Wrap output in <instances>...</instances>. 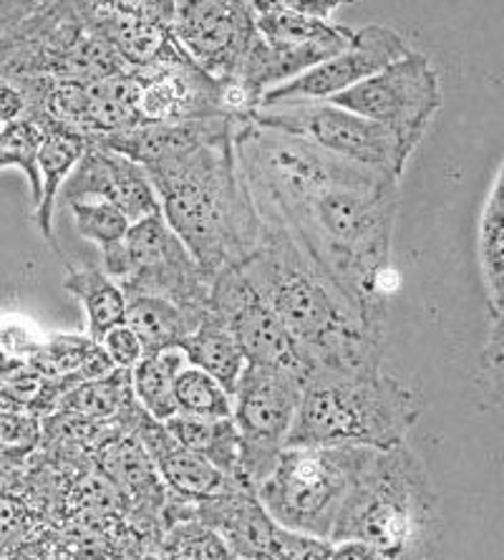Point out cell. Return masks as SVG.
<instances>
[{
    "instance_id": "obj_38",
    "label": "cell",
    "mask_w": 504,
    "mask_h": 560,
    "mask_svg": "<svg viewBox=\"0 0 504 560\" xmlns=\"http://www.w3.org/2000/svg\"><path fill=\"white\" fill-rule=\"evenodd\" d=\"M48 3H51V0H0V8H3V13L8 15V19L19 26L23 19H28V15L40 11V8Z\"/></svg>"
},
{
    "instance_id": "obj_5",
    "label": "cell",
    "mask_w": 504,
    "mask_h": 560,
    "mask_svg": "<svg viewBox=\"0 0 504 560\" xmlns=\"http://www.w3.org/2000/svg\"><path fill=\"white\" fill-rule=\"evenodd\" d=\"M421 417L417 392L378 372L310 374L288 447H361L386 452L407 444Z\"/></svg>"
},
{
    "instance_id": "obj_39",
    "label": "cell",
    "mask_w": 504,
    "mask_h": 560,
    "mask_svg": "<svg viewBox=\"0 0 504 560\" xmlns=\"http://www.w3.org/2000/svg\"><path fill=\"white\" fill-rule=\"evenodd\" d=\"M139 3L146 5L149 11H154L156 15H162V19L169 23V13H172V0H139Z\"/></svg>"
},
{
    "instance_id": "obj_33",
    "label": "cell",
    "mask_w": 504,
    "mask_h": 560,
    "mask_svg": "<svg viewBox=\"0 0 504 560\" xmlns=\"http://www.w3.org/2000/svg\"><path fill=\"white\" fill-rule=\"evenodd\" d=\"M102 349L106 351V357L114 364V369H124V372H131L139 361L144 359V349L142 343H139L137 334L131 331L127 324H119L114 326L112 331H106L102 336Z\"/></svg>"
},
{
    "instance_id": "obj_2",
    "label": "cell",
    "mask_w": 504,
    "mask_h": 560,
    "mask_svg": "<svg viewBox=\"0 0 504 560\" xmlns=\"http://www.w3.org/2000/svg\"><path fill=\"white\" fill-rule=\"evenodd\" d=\"M310 374H368L382 369L384 318L368 316L276 222L260 218L255 250L239 262Z\"/></svg>"
},
{
    "instance_id": "obj_8",
    "label": "cell",
    "mask_w": 504,
    "mask_h": 560,
    "mask_svg": "<svg viewBox=\"0 0 504 560\" xmlns=\"http://www.w3.org/2000/svg\"><path fill=\"white\" fill-rule=\"evenodd\" d=\"M104 273L124 295H160L195 316H208L212 276L172 233L162 212L131 222L117 248L104 253Z\"/></svg>"
},
{
    "instance_id": "obj_11",
    "label": "cell",
    "mask_w": 504,
    "mask_h": 560,
    "mask_svg": "<svg viewBox=\"0 0 504 560\" xmlns=\"http://www.w3.org/2000/svg\"><path fill=\"white\" fill-rule=\"evenodd\" d=\"M303 382L280 369L245 366L233 389V422L239 436V467L253 488L266 480L288 447Z\"/></svg>"
},
{
    "instance_id": "obj_23",
    "label": "cell",
    "mask_w": 504,
    "mask_h": 560,
    "mask_svg": "<svg viewBox=\"0 0 504 560\" xmlns=\"http://www.w3.org/2000/svg\"><path fill=\"white\" fill-rule=\"evenodd\" d=\"M202 318L204 316H195V313L179 308L177 303L160 299V295H127L124 324L137 334L144 357H152V353L177 349L185 343Z\"/></svg>"
},
{
    "instance_id": "obj_15",
    "label": "cell",
    "mask_w": 504,
    "mask_h": 560,
    "mask_svg": "<svg viewBox=\"0 0 504 560\" xmlns=\"http://www.w3.org/2000/svg\"><path fill=\"white\" fill-rule=\"evenodd\" d=\"M409 51L401 33L386 26H363L356 28V38L345 51L336 54L333 59L313 66L301 77L288 84H280L262 94L258 109L268 106H285L297 102H328L345 89L361 84L363 79L374 77L384 66L399 59Z\"/></svg>"
},
{
    "instance_id": "obj_24",
    "label": "cell",
    "mask_w": 504,
    "mask_h": 560,
    "mask_svg": "<svg viewBox=\"0 0 504 560\" xmlns=\"http://www.w3.org/2000/svg\"><path fill=\"white\" fill-rule=\"evenodd\" d=\"M164 427H167V432L175 436L181 447L204 457L210 465L218 467L220 472L233 477V480L247 482L243 477V467H239V436L233 417L200 419L175 415L164 422Z\"/></svg>"
},
{
    "instance_id": "obj_21",
    "label": "cell",
    "mask_w": 504,
    "mask_h": 560,
    "mask_svg": "<svg viewBox=\"0 0 504 560\" xmlns=\"http://www.w3.org/2000/svg\"><path fill=\"white\" fill-rule=\"evenodd\" d=\"M102 467L114 488L124 492L131 505H134L137 515H146L152 523L160 521V513L167 508L169 490L162 482L152 457H149V452L134 432H127L119 427L104 442Z\"/></svg>"
},
{
    "instance_id": "obj_18",
    "label": "cell",
    "mask_w": 504,
    "mask_h": 560,
    "mask_svg": "<svg viewBox=\"0 0 504 560\" xmlns=\"http://www.w3.org/2000/svg\"><path fill=\"white\" fill-rule=\"evenodd\" d=\"M192 517L218 535L235 560H276L283 525L272 521L253 485L239 482L225 495L197 502Z\"/></svg>"
},
{
    "instance_id": "obj_27",
    "label": "cell",
    "mask_w": 504,
    "mask_h": 560,
    "mask_svg": "<svg viewBox=\"0 0 504 560\" xmlns=\"http://www.w3.org/2000/svg\"><path fill=\"white\" fill-rule=\"evenodd\" d=\"M63 288L84 308L89 336L94 341H102L106 331L124 324L127 295H124L117 280L104 273V268H73L66 276Z\"/></svg>"
},
{
    "instance_id": "obj_22",
    "label": "cell",
    "mask_w": 504,
    "mask_h": 560,
    "mask_svg": "<svg viewBox=\"0 0 504 560\" xmlns=\"http://www.w3.org/2000/svg\"><path fill=\"white\" fill-rule=\"evenodd\" d=\"M89 147V139L81 137L79 131L66 129L48 121L46 137L38 150V179H40V197L38 205L33 208V218H36L40 233L48 241H54V210L56 197H59L61 187L69 175L77 167L81 154Z\"/></svg>"
},
{
    "instance_id": "obj_14",
    "label": "cell",
    "mask_w": 504,
    "mask_h": 560,
    "mask_svg": "<svg viewBox=\"0 0 504 560\" xmlns=\"http://www.w3.org/2000/svg\"><path fill=\"white\" fill-rule=\"evenodd\" d=\"M129 71L139 125L225 117L220 109V81L189 59L175 38L152 61Z\"/></svg>"
},
{
    "instance_id": "obj_34",
    "label": "cell",
    "mask_w": 504,
    "mask_h": 560,
    "mask_svg": "<svg viewBox=\"0 0 504 560\" xmlns=\"http://www.w3.org/2000/svg\"><path fill=\"white\" fill-rule=\"evenodd\" d=\"M333 553V542L316 535L283 528L278 540L276 560H326Z\"/></svg>"
},
{
    "instance_id": "obj_16",
    "label": "cell",
    "mask_w": 504,
    "mask_h": 560,
    "mask_svg": "<svg viewBox=\"0 0 504 560\" xmlns=\"http://www.w3.org/2000/svg\"><path fill=\"white\" fill-rule=\"evenodd\" d=\"M59 195L66 202L104 200L119 208L131 222L160 212L154 185L142 164L94 142H89Z\"/></svg>"
},
{
    "instance_id": "obj_7",
    "label": "cell",
    "mask_w": 504,
    "mask_h": 560,
    "mask_svg": "<svg viewBox=\"0 0 504 560\" xmlns=\"http://www.w3.org/2000/svg\"><path fill=\"white\" fill-rule=\"evenodd\" d=\"M129 69L102 36L51 0L0 40V77L89 81Z\"/></svg>"
},
{
    "instance_id": "obj_30",
    "label": "cell",
    "mask_w": 504,
    "mask_h": 560,
    "mask_svg": "<svg viewBox=\"0 0 504 560\" xmlns=\"http://www.w3.org/2000/svg\"><path fill=\"white\" fill-rule=\"evenodd\" d=\"M48 121L26 114V117L11 121L0 129V170L15 167L21 170L28 179L33 208L40 197V179H38V150L44 142Z\"/></svg>"
},
{
    "instance_id": "obj_35",
    "label": "cell",
    "mask_w": 504,
    "mask_h": 560,
    "mask_svg": "<svg viewBox=\"0 0 504 560\" xmlns=\"http://www.w3.org/2000/svg\"><path fill=\"white\" fill-rule=\"evenodd\" d=\"M270 3L285 8V11L308 15V19L333 21L330 15H333L338 8L356 3V0H270Z\"/></svg>"
},
{
    "instance_id": "obj_12",
    "label": "cell",
    "mask_w": 504,
    "mask_h": 560,
    "mask_svg": "<svg viewBox=\"0 0 504 560\" xmlns=\"http://www.w3.org/2000/svg\"><path fill=\"white\" fill-rule=\"evenodd\" d=\"M210 311L230 328L235 341L250 366L280 369L308 382V366L297 357L291 336L280 326V320L266 299L255 291V285L239 270V266L225 268L212 276Z\"/></svg>"
},
{
    "instance_id": "obj_6",
    "label": "cell",
    "mask_w": 504,
    "mask_h": 560,
    "mask_svg": "<svg viewBox=\"0 0 504 560\" xmlns=\"http://www.w3.org/2000/svg\"><path fill=\"white\" fill-rule=\"evenodd\" d=\"M376 450L285 447L255 488L272 521L288 530L330 540L333 525Z\"/></svg>"
},
{
    "instance_id": "obj_19",
    "label": "cell",
    "mask_w": 504,
    "mask_h": 560,
    "mask_svg": "<svg viewBox=\"0 0 504 560\" xmlns=\"http://www.w3.org/2000/svg\"><path fill=\"white\" fill-rule=\"evenodd\" d=\"M127 432H134L139 442L144 444L172 498L197 505V502L225 495L227 490L239 485V480L220 472L204 457L181 447L175 436L167 432V427L149 417L144 409H139V415L131 419Z\"/></svg>"
},
{
    "instance_id": "obj_37",
    "label": "cell",
    "mask_w": 504,
    "mask_h": 560,
    "mask_svg": "<svg viewBox=\"0 0 504 560\" xmlns=\"http://www.w3.org/2000/svg\"><path fill=\"white\" fill-rule=\"evenodd\" d=\"M326 560H391V558L374 546L351 540V542H336L333 553H330Z\"/></svg>"
},
{
    "instance_id": "obj_29",
    "label": "cell",
    "mask_w": 504,
    "mask_h": 560,
    "mask_svg": "<svg viewBox=\"0 0 504 560\" xmlns=\"http://www.w3.org/2000/svg\"><path fill=\"white\" fill-rule=\"evenodd\" d=\"M189 366L187 353L179 349H167L152 357H144L131 369V392L149 417L156 422H167L177 415L175 378L181 369Z\"/></svg>"
},
{
    "instance_id": "obj_10",
    "label": "cell",
    "mask_w": 504,
    "mask_h": 560,
    "mask_svg": "<svg viewBox=\"0 0 504 560\" xmlns=\"http://www.w3.org/2000/svg\"><path fill=\"white\" fill-rule=\"evenodd\" d=\"M250 121L258 127L283 131V135L301 137L338 160L399 179L409 164V156L403 154L401 144L386 127L330 102L268 106V109H255Z\"/></svg>"
},
{
    "instance_id": "obj_20",
    "label": "cell",
    "mask_w": 504,
    "mask_h": 560,
    "mask_svg": "<svg viewBox=\"0 0 504 560\" xmlns=\"http://www.w3.org/2000/svg\"><path fill=\"white\" fill-rule=\"evenodd\" d=\"M247 121V119H245ZM243 121L212 117V119H189V121H162V125H139L121 135H114L104 142L109 150L119 152L127 160L152 167V164L175 160L179 154L192 152L195 147L218 142V139L233 137Z\"/></svg>"
},
{
    "instance_id": "obj_9",
    "label": "cell",
    "mask_w": 504,
    "mask_h": 560,
    "mask_svg": "<svg viewBox=\"0 0 504 560\" xmlns=\"http://www.w3.org/2000/svg\"><path fill=\"white\" fill-rule=\"evenodd\" d=\"M328 102L386 127L411 160L436 112L442 109L439 73L429 56L409 48L374 77Z\"/></svg>"
},
{
    "instance_id": "obj_28",
    "label": "cell",
    "mask_w": 504,
    "mask_h": 560,
    "mask_svg": "<svg viewBox=\"0 0 504 560\" xmlns=\"http://www.w3.org/2000/svg\"><path fill=\"white\" fill-rule=\"evenodd\" d=\"M134 405L137 399L134 392H131V372L114 369L112 374L63 392L56 401V411H71V415L79 417L98 419V422L121 424Z\"/></svg>"
},
{
    "instance_id": "obj_32",
    "label": "cell",
    "mask_w": 504,
    "mask_h": 560,
    "mask_svg": "<svg viewBox=\"0 0 504 560\" xmlns=\"http://www.w3.org/2000/svg\"><path fill=\"white\" fill-rule=\"evenodd\" d=\"M69 208L79 235L94 243L102 255L117 248L131 228V220L104 200H77L69 202Z\"/></svg>"
},
{
    "instance_id": "obj_25",
    "label": "cell",
    "mask_w": 504,
    "mask_h": 560,
    "mask_svg": "<svg viewBox=\"0 0 504 560\" xmlns=\"http://www.w3.org/2000/svg\"><path fill=\"white\" fill-rule=\"evenodd\" d=\"M477 255L482 268L484 293L494 324H502L504 308V179L502 167L487 195L482 218L477 228Z\"/></svg>"
},
{
    "instance_id": "obj_31",
    "label": "cell",
    "mask_w": 504,
    "mask_h": 560,
    "mask_svg": "<svg viewBox=\"0 0 504 560\" xmlns=\"http://www.w3.org/2000/svg\"><path fill=\"white\" fill-rule=\"evenodd\" d=\"M177 415L200 419L233 417V397L220 382L197 366H185L175 378Z\"/></svg>"
},
{
    "instance_id": "obj_1",
    "label": "cell",
    "mask_w": 504,
    "mask_h": 560,
    "mask_svg": "<svg viewBox=\"0 0 504 560\" xmlns=\"http://www.w3.org/2000/svg\"><path fill=\"white\" fill-rule=\"evenodd\" d=\"M235 152L255 210L293 237L368 316L386 320L399 177L320 152L301 137L243 121Z\"/></svg>"
},
{
    "instance_id": "obj_17",
    "label": "cell",
    "mask_w": 504,
    "mask_h": 560,
    "mask_svg": "<svg viewBox=\"0 0 504 560\" xmlns=\"http://www.w3.org/2000/svg\"><path fill=\"white\" fill-rule=\"evenodd\" d=\"M56 3L89 31L102 36L129 69L149 63L172 40L169 23L139 0H56Z\"/></svg>"
},
{
    "instance_id": "obj_40",
    "label": "cell",
    "mask_w": 504,
    "mask_h": 560,
    "mask_svg": "<svg viewBox=\"0 0 504 560\" xmlns=\"http://www.w3.org/2000/svg\"><path fill=\"white\" fill-rule=\"evenodd\" d=\"M13 28H15V23L8 19V15L3 13V8H0V40H3Z\"/></svg>"
},
{
    "instance_id": "obj_13",
    "label": "cell",
    "mask_w": 504,
    "mask_h": 560,
    "mask_svg": "<svg viewBox=\"0 0 504 560\" xmlns=\"http://www.w3.org/2000/svg\"><path fill=\"white\" fill-rule=\"evenodd\" d=\"M169 31L214 81L235 79L258 33L250 0H172Z\"/></svg>"
},
{
    "instance_id": "obj_36",
    "label": "cell",
    "mask_w": 504,
    "mask_h": 560,
    "mask_svg": "<svg viewBox=\"0 0 504 560\" xmlns=\"http://www.w3.org/2000/svg\"><path fill=\"white\" fill-rule=\"evenodd\" d=\"M28 102L19 86L13 84L11 79L0 77V129L11 121L26 117Z\"/></svg>"
},
{
    "instance_id": "obj_3",
    "label": "cell",
    "mask_w": 504,
    "mask_h": 560,
    "mask_svg": "<svg viewBox=\"0 0 504 560\" xmlns=\"http://www.w3.org/2000/svg\"><path fill=\"white\" fill-rule=\"evenodd\" d=\"M235 135L144 167L164 222L210 276L245 262L260 235V215L239 170Z\"/></svg>"
},
{
    "instance_id": "obj_4",
    "label": "cell",
    "mask_w": 504,
    "mask_h": 560,
    "mask_svg": "<svg viewBox=\"0 0 504 560\" xmlns=\"http://www.w3.org/2000/svg\"><path fill=\"white\" fill-rule=\"evenodd\" d=\"M439 523V495L432 475L409 444L374 452L349 500L343 502L330 542H366L391 560H429Z\"/></svg>"
},
{
    "instance_id": "obj_26",
    "label": "cell",
    "mask_w": 504,
    "mask_h": 560,
    "mask_svg": "<svg viewBox=\"0 0 504 560\" xmlns=\"http://www.w3.org/2000/svg\"><path fill=\"white\" fill-rule=\"evenodd\" d=\"M179 349L187 353L189 366L208 372L233 397V389L239 374L245 372L247 361L243 351H239L235 336L230 334V328L212 311L200 320V326L187 336Z\"/></svg>"
}]
</instances>
